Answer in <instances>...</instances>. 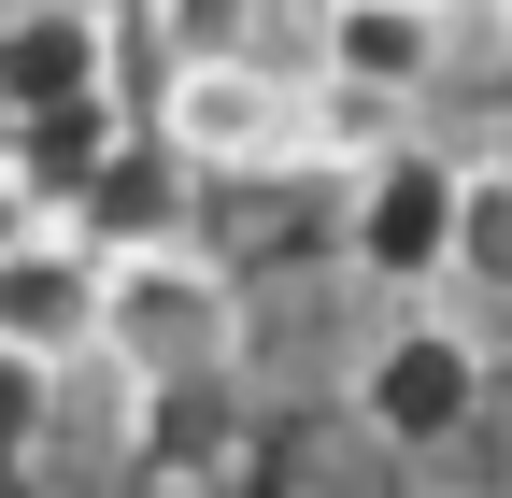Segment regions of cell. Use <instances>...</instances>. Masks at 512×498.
<instances>
[{
  "label": "cell",
  "instance_id": "cell-1",
  "mask_svg": "<svg viewBox=\"0 0 512 498\" xmlns=\"http://www.w3.org/2000/svg\"><path fill=\"white\" fill-rule=\"evenodd\" d=\"M143 399H200L242 370V285L200 257V242H157V257H100V342Z\"/></svg>",
  "mask_w": 512,
  "mask_h": 498
},
{
  "label": "cell",
  "instance_id": "cell-2",
  "mask_svg": "<svg viewBox=\"0 0 512 498\" xmlns=\"http://www.w3.org/2000/svg\"><path fill=\"white\" fill-rule=\"evenodd\" d=\"M313 129H328V86L285 57H200L157 100V143L185 171H285V157H313Z\"/></svg>",
  "mask_w": 512,
  "mask_h": 498
},
{
  "label": "cell",
  "instance_id": "cell-3",
  "mask_svg": "<svg viewBox=\"0 0 512 498\" xmlns=\"http://www.w3.org/2000/svg\"><path fill=\"white\" fill-rule=\"evenodd\" d=\"M456 171H470V157H441V143H370V157H356V185H342V257H356L384 299L456 285Z\"/></svg>",
  "mask_w": 512,
  "mask_h": 498
},
{
  "label": "cell",
  "instance_id": "cell-4",
  "mask_svg": "<svg viewBox=\"0 0 512 498\" xmlns=\"http://www.w3.org/2000/svg\"><path fill=\"white\" fill-rule=\"evenodd\" d=\"M470 413H484V342L470 328L399 314V328L356 356V427H384V442H456Z\"/></svg>",
  "mask_w": 512,
  "mask_h": 498
},
{
  "label": "cell",
  "instance_id": "cell-5",
  "mask_svg": "<svg viewBox=\"0 0 512 498\" xmlns=\"http://www.w3.org/2000/svg\"><path fill=\"white\" fill-rule=\"evenodd\" d=\"M72 100H114V15L100 0H15L0 15V129H43Z\"/></svg>",
  "mask_w": 512,
  "mask_h": 498
},
{
  "label": "cell",
  "instance_id": "cell-6",
  "mask_svg": "<svg viewBox=\"0 0 512 498\" xmlns=\"http://www.w3.org/2000/svg\"><path fill=\"white\" fill-rule=\"evenodd\" d=\"M441 43H456V15H427V0H328L313 15V86L384 114V100H413L441 72Z\"/></svg>",
  "mask_w": 512,
  "mask_h": 498
},
{
  "label": "cell",
  "instance_id": "cell-7",
  "mask_svg": "<svg viewBox=\"0 0 512 498\" xmlns=\"http://www.w3.org/2000/svg\"><path fill=\"white\" fill-rule=\"evenodd\" d=\"M100 342V257L72 228H43V242H15L0 257V356H43V370H72Z\"/></svg>",
  "mask_w": 512,
  "mask_h": 498
},
{
  "label": "cell",
  "instance_id": "cell-8",
  "mask_svg": "<svg viewBox=\"0 0 512 498\" xmlns=\"http://www.w3.org/2000/svg\"><path fill=\"white\" fill-rule=\"evenodd\" d=\"M72 242H86V257H157V242H185V157H171L157 129H128V143H114V171L86 185Z\"/></svg>",
  "mask_w": 512,
  "mask_h": 498
},
{
  "label": "cell",
  "instance_id": "cell-9",
  "mask_svg": "<svg viewBox=\"0 0 512 498\" xmlns=\"http://www.w3.org/2000/svg\"><path fill=\"white\" fill-rule=\"evenodd\" d=\"M171 72H200V57H285V0H143Z\"/></svg>",
  "mask_w": 512,
  "mask_h": 498
},
{
  "label": "cell",
  "instance_id": "cell-10",
  "mask_svg": "<svg viewBox=\"0 0 512 498\" xmlns=\"http://www.w3.org/2000/svg\"><path fill=\"white\" fill-rule=\"evenodd\" d=\"M456 285L512 299V171H498V157H484V171H456Z\"/></svg>",
  "mask_w": 512,
  "mask_h": 498
},
{
  "label": "cell",
  "instance_id": "cell-11",
  "mask_svg": "<svg viewBox=\"0 0 512 498\" xmlns=\"http://www.w3.org/2000/svg\"><path fill=\"white\" fill-rule=\"evenodd\" d=\"M43 427H57V370L43 356H0V470H15Z\"/></svg>",
  "mask_w": 512,
  "mask_h": 498
},
{
  "label": "cell",
  "instance_id": "cell-12",
  "mask_svg": "<svg viewBox=\"0 0 512 498\" xmlns=\"http://www.w3.org/2000/svg\"><path fill=\"white\" fill-rule=\"evenodd\" d=\"M15 242H43V214H29V185L0 171V257H15Z\"/></svg>",
  "mask_w": 512,
  "mask_h": 498
},
{
  "label": "cell",
  "instance_id": "cell-13",
  "mask_svg": "<svg viewBox=\"0 0 512 498\" xmlns=\"http://www.w3.org/2000/svg\"><path fill=\"white\" fill-rule=\"evenodd\" d=\"M498 43H512V0H498Z\"/></svg>",
  "mask_w": 512,
  "mask_h": 498
},
{
  "label": "cell",
  "instance_id": "cell-14",
  "mask_svg": "<svg viewBox=\"0 0 512 498\" xmlns=\"http://www.w3.org/2000/svg\"><path fill=\"white\" fill-rule=\"evenodd\" d=\"M427 15H456V0H427Z\"/></svg>",
  "mask_w": 512,
  "mask_h": 498
},
{
  "label": "cell",
  "instance_id": "cell-15",
  "mask_svg": "<svg viewBox=\"0 0 512 498\" xmlns=\"http://www.w3.org/2000/svg\"><path fill=\"white\" fill-rule=\"evenodd\" d=\"M313 15H328V0H313Z\"/></svg>",
  "mask_w": 512,
  "mask_h": 498
}]
</instances>
